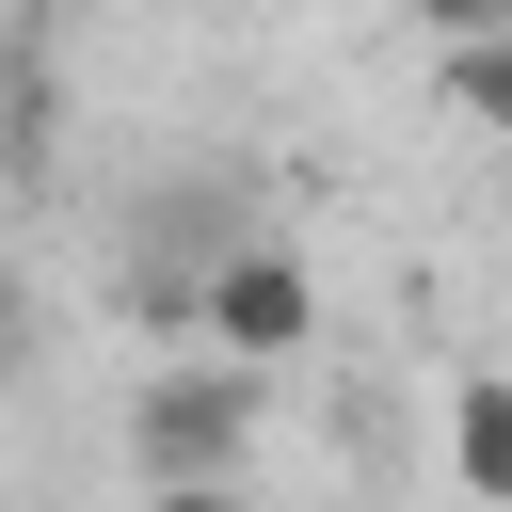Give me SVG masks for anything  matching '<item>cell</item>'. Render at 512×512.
<instances>
[{"label":"cell","instance_id":"cell-1","mask_svg":"<svg viewBox=\"0 0 512 512\" xmlns=\"http://www.w3.org/2000/svg\"><path fill=\"white\" fill-rule=\"evenodd\" d=\"M256 416H272V368L176 352L160 384H128V464H144V480H240V464H256Z\"/></svg>","mask_w":512,"mask_h":512},{"label":"cell","instance_id":"cell-2","mask_svg":"<svg viewBox=\"0 0 512 512\" xmlns=\"http://www.w3.org/2000/svg\"><path fill=\"white\" fill-rule=\"evenodd\" d=\"M192 320H208V352H240V368H288L304 336H320V272L288 256V240H224L208 272H192Z\"/></svg>","mask_w":512,"mask_h":512},{"label":"cell","instance_id":"cell-4","mask_svg":"<svg viewBox=\"0 0 512 512\" xmlns=\"http://www.w3.org/2000/svg\"><path fill=\"white\" fill-rule=\"evenodd\" d=\"M448 112L464 128H512V32H464L448 48Z\"/></svg>","mask_w":512,"mask_h":512},{"label":"cell","instance_id":"cell-7","mask_svg":"<svg viewBox=\"0 0 512 512\" xmlns=\"http://www.w3.org/2000/svg\"><path fill=\"white\" fill-rule=\"evenodd\" d=\"M0 368H16V288H0Z\"/></svg>","mask_w":512,"mask_h":512},{"label":"cell","instance_id":"cell-6","mask_svg":"<svg viewBox=\"0 0 512 512\" xmlns=\"http://www.w3.org/2000/svg\"><path fill=\"white\" fill-rule=\"evenodd\" d=\"M144 512H256L240 480H144Z\"/></svg>","mask_w":512,"mask_h":512},{"label":"cell","instance_id":"cell-3","mask_svg":"<svg viewBox=\"0 0 512 512\" xmlns=\"http://www.w3.org/2000/svg\"><path fill=\"white\" fill-rule=\"evenodd\" d=\"M448 480H464L480 512H512V384H496V368L448 384Z\"/></svg>","mask_w":512,"mask_h":512},{"label":"cell","instance_id":"cell-5","mask_svg":"<svg viewBox=\"0 0 512 512\" xmlns=\"http://www.w3.org/2000/svg\"><path fill=\"white\" fill-rule=\"evenodd\" d=\"M400 16H416L432 48H464V32H512V0H400Z\"/></svg>","mask_w":512,"mask_h":512}]
</instances>
